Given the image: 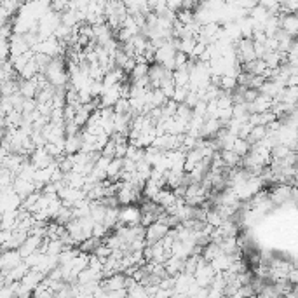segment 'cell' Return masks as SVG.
Here are the masks:
<instances>
[{
  "label": "cell",
  "mask_w": 298,
  "mask_h": 298,
  "mask_svg": "<svg viewBox=\"0 0 298 298\" xmlns=\"http://www.w3.org/2000/svg\"><path fill=\"white\" fill-rule=\"evenodd\" d=\"M21 262H23V260H21L18 249H4L2 253H0V272L6 274V272H9L11 269L18 267Z\"/></svg>",
  "instance_id": "3"
},
{
  "label": "cell",
  "mask_w": 298,
  "mask_h": 298,
  "mask_svg": "<svg viewBox=\"0 0 298 298\" xmlns=\"http://www.w3.org/2000/svg\"><path fill=\"white\" fill-rule=\"evenodd\" d=\"M249 150H251V145L246 142V140H242V138H236L234 140V143H232V148H231V152H234L237 157H244V155H248L249 154Z\"/></svg>",
  "instance_id": "5"
},
{
  "label": "cell",
  "mask_w": 298,
  "mask_h": 298,
  "mask_svg": "<svg viewBox=\"0 0 298 298\" xmlns=\"http://www.w3.org/2000/svg\"><path fill=\"white\" fill-rule=\"evenodd\" d=\"M168 232H169V228L166 227L164 223H161V221H154V223L148 225V227L145 228V244L147 246L157 244V242H161L164 239Z\"/></svg>",
  "instance_id": "2"
},
{
  "label": "cell",
  "mask_w": 298,
  "mask_h": 298,
  "mask_svg": "<svg viewBox=\"0 0 298 298\" xmlns=\"http://www.w3.org/2000/svg\"><path fill=\"white\" fill-rule=\"evenodd\" d=\"M100 288L103 289V293H113L126 289V276L124 274H113L110 278H105L100 283Z\"/></svg>",
  "instance_id": "4"
},
{
  "label": "cell",
  "mask_w": 298,
  "mask_h": 298,
  "mask_svg": "<svg viewBox=\"0 0 298 298\" xmlns=\"http://www.w3.org/2000/svg\"><path fill=\"white\" fill-rule=\"evenodd\" d=\"M142 220V211L136 204L119 208V223L121 227H136Z\"/></svg>",
  "instance_id": "1"
}]
</instances>
